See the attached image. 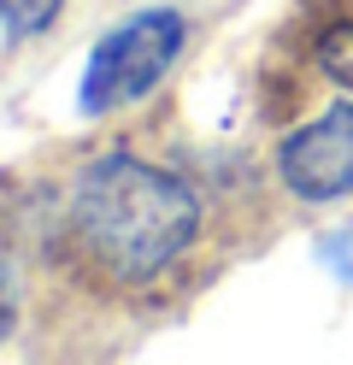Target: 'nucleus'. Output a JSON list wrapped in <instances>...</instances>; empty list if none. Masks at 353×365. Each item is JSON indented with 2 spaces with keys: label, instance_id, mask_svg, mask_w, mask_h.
Instances as JSON below:
<instances>
[{
  "label": "nucleus",
  "instance_id": "f03ea898",
  "mask_svg": "<svg viewBox=\"0 0 353 365\" xmlns=\"http://www.w3.org/2000/svg\"><path fill=\"white\" fill-rule=\"evenodd\" d=\"M183 53V18L177 12H135L130 24H118L101 48L88 53L83 71V112H112L141 101L148 88L171 71V59Z\"/></svg>",
  "mask_w": 353,
  "mask_h": 365
},
{
  "label": "nucleus",
  "instance_id": "f257e3e1",
  "mask_svg": "<svg viewBox=\"0 0 353 365\" xmlns=\"http://www.w3.org/2000/svg\"><path fill=\"white\" fill-rule=\"evenodd\" d=\"M71 230L118 283H148L200 230V200L171 171L135 153H101L71 189Z\"/></svg>",
  "mask_w": 353,
  "mask_h": 365
},
{
  "label": "nucleus",
  "instance_id": "7ed1b4c3",
  "mask_svg": "<svg viewBox=\"0 0 353 365\" xmlns=\"http://www.w3.org/2000/svg\"><path fill=\"white\" fill-rule=\"evenodd\" d=\"M277 171L300 200H342L353 195V106H329L324 118L295 130L277 148Z\"/></svg>",
  "mask_w": 353,
  "mask_h": 365
},
{
  "label": "nucleus",
  "instance_id": "0eeeda50",
  "mask_svg": "<svg viewBox=\"0 0 353 365\" xmlns=\"http://www.w3.org/2000/svg\"><path fill=\"white\" fill-rule=\"evenodd\" d=\"M12 318H18V265L0 254V336L12 330Z\"/></svg>",
  "mask_w": 353,
  "mask_h": 365
},
{
  "label": "nucleus",
  "instance_id": "20e7f679",
  "mask_svg": "<svg viewBox=\"0 0 353 365\" xmlns=\"http://www.w3.org/2000/svg\"><path fill=\"white\" fill-rule=\"evenodd\" d=\"M318 71L353 95V6L324 24V36H318Z\"/></svg>",
  "mask_w": 353,
  "mask_h": 365
},
{
  "label": "nucleus",
  "instance_id": "423d86ee",
  "mask_svg": "<svg viewBox=\"0 0 353 365\" xmlns=\"http://www.w3.org/2000/svg\"><path fill=\"white\" fill-rule=\"evenodd\" d=\"M318 265L329 271V277L353 283V224H342V230H329V236L318 242Z\"/></svg>",
  "mask_w": 353,
  "mask_h": 365
},
{
  "label": "nucleus",
  "instance_id": "39448f33",
  "mask_svg": "<svg viewBox=\"0 0 353 365\" xmlns=\"http://www.w3.org/2000/svg\"><path fill=\"white\" fill-rule=\"evenodd\" d=\"M65 0H0V24H6L12 36H36L59 18Z\"/></svg>",
  "mask_w": 353,
  "mask_h": 365
}]
</instances>
